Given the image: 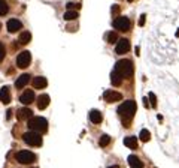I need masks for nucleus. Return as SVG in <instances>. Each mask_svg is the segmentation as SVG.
Here are the masks:
<instances>
[{
    "label": "nucleus",
    "instance_id": "nucleus-1",
    "mask_svg": "<svg viewBox=\"0 0 179 168\" xmlns=\"http://www.w3.org/2000/svg\"><path fill=\"white\" fill-rule=\"evenodd\" d=\"M113 71H115L117 74L124 80V78H130V77H133L134 68H133V63H131L130 60L124 59V60H118V62H117Z\"/></svg>",
    "mask_w": 179,
    "mask_h": 168
},
{
    "label": "nucleus",
    "instance_id": "nucleus-2",
    "mask_svg": "<svg viewBox=\"0 0 179 168\" xmlns=\"http://www.w3.org/2000/svg\"><path fill=\"white\" fill-rule=\"evenodd\" d=\"M27 126H29L30 131L37 132V134H40V132L45 134V132L48 131V122H46L45 117H32L29 120Z\"/></svg>",
    "mask_w": 179,
    "mask_h": 168
},
{
    "label": "nucleus",
    "instance_id": "nucleus-3",
    "mask_svg": "<svg viewBox=\"0 0 179 168\" xmlns=\"http://www.w3.org/2000/svg\"><path fill=\"white\" fill-rule=\"evenodd\" d=\"M136 113V102L134 101H125L118 107V114L124 119H131Z\"/></svg>",
    "mask_w": 179,
    "mask_h": 168
},
{
    "label": "nucleus",
    "instance_id": "nucleus-4",
    "mask_svg": "<svg viewBox=\"0 0 179 168\" xmlns=\"http://www.w3.org/2000/svg\"><path fill=\"white\" fill-rule=\"evenodd\" d=\"M22 140H24L25 144H29L32 147H40L42 146V135L37 134V132H33V131L25 132L22 135Z\"/></svg>",
    "mask_w": 179,
    "mask_h": 168
},
{
    "label": "nucleus",
    "instance_id": "nucleus-5",
    "mask_svg": "<svg viewBox=\"0 0 179 168\" xmlns=\"http://www.w3.org/2000/svg\"><path fill=\"white\" fill-rule=\"evenodd\" d=\"M15 158L19 164H32L36 161V155L30 150H19Z\"/></svg>",
    "mask_w": 179,
    "mask_h": 168
},
{
    "label": "nucleus",
    "instance_id": "nucleus-6",
    "mask_svg": "<svg viewBox=\"0 0 179 168\" xmlns=\"http://www.w3.org/2000/svg\"><path fill=\"white\" fill-rule=\"evenodd\" d=\"M130 26H131L130 20L125 18V17H118V18L113 20V27L117 30H120V32H128Z\"/></svg>",
    "mask_w": 179,
    "mask_h": 168
},
{
    "label": "nucleus",
    "instance_id": "nucleus-7",
    "mask_svg": "<svg viewBox=\"0 0 179 168\" xmlns=\"http://www.w3.org/2000/svg\"><path fill=\"white\" fill-rule=\"evenodd\" d=\"M30 63H32V54H30L29 51H22V53L18 54V57H17V66L18 68L25 69Z\"/></svg>",
    "mask_w": 179,
    "mask_h": 168
},
{
    "label": "nucleus",
    "instance_id": "nucleus-8",
    "mask_svg": "<svg viewBox=\"0 0 179 168\" xmlns=\"http://www.w3.org/2000/svg\"><path fill=\"white\" fill-rule=\"evenodd\" d=\"M103 99L106 101V102H118V101H121L123 99V95L120 93V92H115V90H106L105 93H103Z\"/></svg>",
    "mask_w": 179,
    "mask_h": 168
},
{
    "label": "nucleus",
    "instance_id": "nucleus-9",
    "mask_svg": "<svg viewBox=\"0 0 179 168\" xmlns=\"http://www.w3.org/2000/svg\"><path fill=\"white\" fill-rule=\"evenodd\" d=\"M117 53L118 54H125L128 50H130V42L127 41V39H120L118 42H117Z\"/></svg>",
    "mask_w": 179,
    "mask_h": 168
},
{
    "label": "nucleus",
    "instance_id": "nucleus-10",
    "mask_svg": "<svg viewBox=\"0 0 179 168\" xmlns=\"http://www.w3.org/2000/svg\"><path fill=\"white\" fill-rule=\"evenodd\" d=\"M33 101H35V93H33V90H25L24 93L19 96V102L24 104V105H29V104H32Z\"/></svg>",
    "mask_w": 179,
    "mask_h": 168
},
{
    "label": "nucleus",
    "instance_id": "nucleus-11",
    "mask_svg": "<svg viewBox=\"0 0 179 168\" xmlns=\"http://www.w3.org/2000/svg\"><path fill=\"white\" fill-rule=\"evenodd\" d=\"M6 27H8V32H11V33H15L18 32L21 27H22V24H21V21L17 18H12L8 21V24H6Z\"/></svg>",
    "mask_w": 179,
    "mask_h": 168
},
{
    "label": "nucleus",
    "instance_id": "nucleus-12",
    "mask_svg": "<svg viewBox=\"0 0 179 168\" xmlns=\"http://www.w3.org/2000/svg\"><path fill=\"white\" fill-rule=\"evenodd\" d=\"M17 117L19 120H30L33 117V111L30 108H19L17 113Z\"/></svg>",
    "mask_w": 179,
    "mask_h": 168
},
{
    "label": "nucleus",
    "instance_id": "nucleus-13",
    "mask_svg": "<svg viewBox=\"0 0 179 168\" xmlns=\"http://www.w3.org/2000/svg\"><path fill=\"white\" fill-rule=\"evenodd\" d=\"M30 83V74H22L18 77V80L15 81V87L17 89H22L24 86H27Z\"/></svg>",
    "mask_w": 179,
    "mask_h": 168
},
{
    "label": "nucleus",
    "instance_id": "nucleus-14",
    "mask_svg": "<svg viewBox=\"0 0 179 168\" xmlns=\"http://www.w3.org/2000/svg\"><path fill=\"white\" fill-rule=\"evenodd\" d=\"M0 102H3V104H9L11 102V90H9L8 86L0 89Z\"/></svg>",
    "mask_w": 179,
    "mask_h": 168
},
{
    "label": "nucleus",
    "instance_id": "nucleus-15",
    "mask_svg": "<svg viewBox=\"0 0 179 168\" xmlns=\"http://www.w3.org/2000/svg\"><path fill=\"white\" fill-rule=\"evenodd\" d=\"M32 83H33V87L35 89H45L48 86V81H46L45 77H36Z\"/></svg>",
    "mask_w": 179,
    "mask_h": 168
},
{
    "label": "nucleus",
    "instance_id": "nucleus-16",
    "mask_svg": "<svg viewBox=\"0 0 179 168\" xmlns=\"http://www.w3.org/2000/svg\"><path fill=\"white\" fill-rule=\"evenodd\" d=\"M128 165L131 168H143V162L134 155H130L128 156Z\"/></svg>",
    "mask_w": 179,
    "mask_h": 168
},
{
    "label": "nucleus",
    "instance_id": "nucleus-17",
    "mask_svg": "<svg viewBox=\"0 0 179 168\" xmlns=\"http://www.w3.org/2000/svg\"><path fill=\"white\" fill-rule=\"evenodd\" d=\"M48 105H49V96H48V95H40L39 99H37V107H39V110H45Z\"/></svg>",
    "mask_w": 179,
    "mask_h": 168
},
{
    "label": "nucleus",
    "instance_id": "nucleus-18",
    "mask_svg": "<svg viewBox=\"0 0 179 168\" xmlns=\"http://www.w3.org/2000/svg\"><path fill=\"white\" fill-rule=\"evenodd\" d=\"M102 113L99 111V110H91L90 111V120L94 123V125H99L100 122H102Z\"/></svg>",
    "mask_w": 179,
    "mask_h": 168
},
{
    "label": "nucleus",
    "instance_id": "nucleus-19",
    "mask_svg": "<svg viewBox=\"0 0 179 168\" xmlns=\"http://www.w3.org/2000/svg\"><path fill=\"white\" fill-rule=\"evenodd\" d=\"M124 146L128 149H136L137 147V138L136 137H127L124 138Z\"/></svg>",
    "mask_w": 179,
    "mask_h": 168
},
{
    "label": "nucleus",
    "instance_id": "nucleus-20",
    "mask_svg": "<svg viewBox=\"0 0 179 168\" xmlns=\"http://www.w3.org/2000/svg\"><path fill=\"white\" fill-rule=\"evenodd\" d=\"M110 83H112L113 86H120V84L123 83V78L117 74L115 71H112V74H110Z\"/></svg>",
    "mask_w": 179,
    "mask_h": 168
},
{
    "label": "nucleus",
    "instance_id": "nucleus-21",
    "mask_svg": "<svg viewBox=\"0 0 179 168\" xmlns=\"http://www.w3.org/2000/svg\"><path fill=\"white\" fill-rule=\"evenodd\" d=\"M30 39H32V33H30V32H22L21 36H19V44L25 45V44L30 42Z\"/></svg>",
    "mask_w": 179,
    "mask_h": 168
},
{
    "label": "nucleus",
    "instance_id": "nucleus-22",
    "mask_svg": "<svg viewBox=\"0 0 179 168\" xmlns=\"http://www.w3.org/2000/svg\"><path fill=\"white\" fill-rule=\"evenodd\" d=\"M139 138H140V141L146 143V141H149L151 134H149V131H148V129H142V131H140V134H139Z\"/></svg>",
    "mask_w": 179,
    "mask_h": 168
},
{
    "label": "nucleus",
    "instance_id": "nucleus-23",
    "mask_svg": "<svg viewBox=\"0 0 179 168\" xmlns=\"http://www.w3.org/2000/svg\"><path fill=\"white\" fill-rule=\"evenodd\" d=\"M106 41L109 44H113V42H118V35L115 32H109L106 33Z\"/></svg>",
    "mask_w": 179,
    "mask_h": 168
},
{
    "label": "nucleus",
    "instance_id": "nucleus-24",
    "mask_svg": "<svg viewBox=\"0 0 179 168\" xmlns=\"http://www.w3.org/2000/svg\"><path fill=\"white\" fill-rule=\"evenodd\" d=\"M78 11H66L64 14V20H76L78 18Z\"/></svg>",
    "mask_w": 179,
    "mask_h": 168
},
{
    "label": "nucleus",
    "instance_id": "nucleus-25",
    "mask_svg": "<svg viewBox=\"0 0 179 168\" xmlns=\"http://www.w3.org/2000/svg\"><path fill=\"white\" fill-rule=\"evenodd\" d=\"M109 143H110V137H109V135H102L100 140H99V144H100L102 147H106Z\"/></svg>",
    "mask_w": 179,
    "mask_h": 168
},
{
    "label": "nucleus",
    "instance_id": "nucleus-26",
    "mask_svg": "<svg viewBox=\"0 0 179 168\" xmlns=\"http://www.w3.org/2000/svg\"><path fill=\"white\" fill-rule=\"evenodd\" d=\"M8 5H6V2L5 0H0V17H3V15H6L8 14Z\"/></svg>",
    "mask_w": 179,
    "mask_h": 168
},
{
    "label": "nucleus",
    "instance_id": "nucleus-27",
    "mask_svg": "<svg viewBox=\"0 0 179 168\" xmlns=\"http://www.w3.org/2000/svg\"><path fill=\"white\" fill-rule=\"evenodd\" d=\"M149 101H151V107L155 108V107H157V98H155L154 93H149Z\"/></svg>",
    "mask_w": 179,
    "mask_h": 168
},
{
    "label": "nucleus",
    "instance_id": "nucleus-28",
    "mask_svg": "<svg viewBox=\"0 0 179 168\" xmlns=\"http://www.w3.org/2000/svg\"><path fill=\"white\" fill-rule=\"evenodd\" d=\"M5 56H6V48H5V45L0 42V62L5 59Z\"/></svg>",
    "mask_w": 179,
    "mask_h": 168
},
{
    "label": "nucleus",
    "instance_id": "nucleus-29",
    "mask_svg": "<svg viewBox=\"0 0 179 168\" xmlns=\"http://www.w3.org/2000/svg\"><path fill=\"white\" fill-rule=\"evenodd\" d=\"M118 12H120V6H118V5H113V6H112V14H113V15H118Z\"/></svg>",
    "mask_w": 179,
    "mask_h": 168
},
{
    "label": "nucleus",
    "instance_id": "nucleus-30",
    "mask_svg": "<svg viewBox=\"0 0 179 168\" xmlns=\"http://www.w3.org/2000/svg\"><path fill=\"white\" fill-rule=\"evenodd\" d=\"M145 20H146V15L142 14V15H140V20H139V26H143V24H145Z\"/></svg>",
    "mask_w": 179,
    "mask_h": 168
},
{
    "label": "nucleus",
    "instance_id": "nucleus-31",
    "mask_svg": "<svg viewBox=\"0 0 179 168\" xmlns=\"http://www.w3.org/2000/svg\"><path fill=\"white\" fill-rule=\"evenodd\" d=\"M176 38H179V29L176 30Z\"/></svg>",
    "mask_w": 179,
    "mask_h": 168
},
{
    "label": "nucleus",
    "instance_id": "nucleus-32",
    "mask_svg": "<svg viewBox=\"0 0 179 168\" xmlns=\"http://www.w3.org/2000/svg\"><path fill=\"white\" fill-rule=\"evenodd\" d=\"M107 168H120L118 165H113V167H107Z\"/></svg>",
    "mask_w": 179,
    "mask_h": 168
},
{
    "label": "nucleus",
    "instance_id": "nucleus-33",
    "mask_svg": "<svg viewBox=\"0 0 179 168\" xmlns=\"http://www.w3.org/2000/svg\"><path fill=\"white\" fill-rule=\"evenodd\" d=\"M127 2H133V0H127Z\"/></svg>",
    "mask_w": 179,
    "mask_h": 168
},
{
    "label": "nucleus",
    "instance_id": "nucleus-34",
    "mask_svg": "<svg viewBox=\"0 0 179 168\" xmlns=\"http://www.w3.org/2000/svg\"><path fill=\"white\" fill-rule=\"evenodd\" d=\"M0 29H2V24H0Z\"/></svg>",
    "mask_w": 179,
    "mask_h": 168
}]
</instances>
